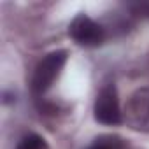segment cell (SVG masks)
<instances>
[{"mask_svg":"<svg viewBox=\"0 0 149 149\" xmlns=\"http://www.w3.org/2000/svg\"><path fill=\"white\" fill-rule=\"evenodd\" d=\"M67 60H68L67 49H54V51L44 54L42 60L35 65L33 76L30 81V90L37 100L44 98V95L51 90L54 81L60 77L63 67L67 65Z\"/></svg>","mask_w":149,"mask_h":149,"instance_id":"cell-1","label":"cell"},{"mask_svg":"<svg viewBox=\"0 0 149 149\" xmlns=\"http://www.w3.org/2000/svg\"><path fill=\"white\" fill-rule=\"evenodd\" d=\"M123 123L140 133H149V88H137L126 100Z\"/></svg>","mask_w":149,"mask_h":149,"instance_id":"cell-4","label":"cell"},{"mask_svg":"<svg viewBox=\"0 0 149 149\" xmlns=\"http://www.w3.org/2000/svg\"><path fill=\"white\" fill-rule=\"evenodd\" d=\"M68 35L77 46H83V47H98L109 37L105 26L84 13H79L70 21Z\"/></svg>","mask_w":149,"mask_h":149,"instance_id":"cell-2","label":"cell"},{"mask_svg":"<svg viewBox=\"0 0 149 149\" xmlns=\"http://www.w3.org/2000/svg\"><path fill=\"white\" fill-rule=\"evenodd\" d=\"M86 149H126L125 140L118 135H100Z\"/></svg>","mask_w":149,"mask_h":149,"instance_id":"cell-5","label":"cell"},{"mask_svg":"<svg viewBox=\"0 0 149 149\" xmlns=\"http://www.w3.org/2000/svg\"><path fill=\"white\" fill-rule=\"evenodd\" d=\"M14 149H49L47 140L39 133H26L19 139Z\"/></svg>","mask_w":149,"mask_h":149,"instance_id":"cell-6","label":"cell"},{"mask_svg":"<svg viewBox=\"0 0 149 149\" xmlns=\"http://www.w3.org/2000/svg\"><path fill=\"white\" fill-rule=\"evenodd\" d=\"M126 11L133 16V18H146L149 19V2H135V4H128Z\"/></svg>","mask_w":149,"mask_h":149,"instance_id":"cell-7","label":"cell"},{"mask_svg":"<svg viewBox=\"0 0 149 149\" xmlns=\"http://www.w3.org/2000/svg\"><path fill=\"white\" fill-rule=\"evenodd\" d=\"M93 116L97 123L105 126H119L123 123V111L119 105V97L114 83H105L97 93Z\"/></svg>","mask_w":149,"mask_h":149,"instance_id":"cell-3","label":"cell"}]
</instances>
